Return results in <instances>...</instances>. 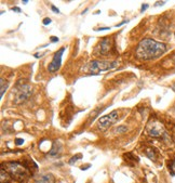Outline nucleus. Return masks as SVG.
Segmentation results:
<instances>
[{
    "instance_id": "1",
    "label": "nucleus",
    "mask_w": 175,
    "mask_h": 183,
    "mask_svg": "<svg viewBox=\"0 0 175 183\" xmlns=\"http://www.w3.org/2000/svg\"><path fill=\"white\" fill-rule=\"evenodd\" d=\"M168 51V46L163 42L153 40L151 38H145L139 41L136 47L135 55L143 61H151L160 58Z\"/></svg>"
},
{
    "instance_id": "2",
    "label": "nucleus",
    "mask_w": 175,
    "mask_h": 183,
    "mask_svg": "<svg viewBox=\"0 0 175 183\" xmlns=\"http://www.w3.org/2000/svg\"><path fill=\"white\" fill-rule=\"evenodd\" d=\"M13 93H14L13 102L15 104H20L29 99V96L32 95V87L28 84H24V82L21 84V81H18L15 84V88L13 89Z\"/></svg>"
},
{
    "instance_id": "3",
    "label": "nucleus",
    "mask_w": 175,
    "mask_h": 183,
    "mask_svg": "<svg viewBox=\"0 0 175 183\" xmlns=\"http://www.w3.org/2000/svg\"><path fill=\"white\" fill-rule=\"evenodd\" d=\"M118 65L117 61H99V60H94L90 62L88 68H89V73L92 75H99L101 72H106L115 68Z\"/></svg>"
},
{
    "instance_id": "4",
    "label": "nucleus",
    "mask_w": 175,
    "mask_h": 183,
    "mask_svg": "<svg viewBox=\"0 0 175 183\" xmlns=\"http://www.w3.org/2000/svg\"><path fill=\"white\" fill-rule=\"evenodd\" d=\"M118 112L117 111H113L111 113L107 114L105 116H102L97 121V128L101 131H105L107 129L111 127L113 124H116L118 120Z\"/></svg>"
},
{
    "instance_id": "5",
    "label": "nucleus",
    "mask_w": 175,
    "mask_h": 183,
    "mask_svg": "<svg viewBox=\"0 0 175 183\" xmlns=\"http://www.w3.org/2000/svg\"><path fill=\"white\" fill-rule=\"evenodd\" d=\"M6 167L8 168V171L18 179H24L27 176V168L24 167L23 164L18 163V161L8 163V164H6Z\"/></svg>"
},
{
    "instance_id": "6",
    "label": "nucleus",
    "mask_w": 175,
    "mask_h": 183,
    "mask_svg": "<svg viewBox=\"0 0 175 183\" xmlns=\"http://www.w3.org/2000/svg\"><path fill=\"white\" fill-rule=\"evenodd\" d=\"M148 134L150 137H153V138H159V137H162L165 133V130H164V126L161 124L160 121L158 120H153L150 121L149 124L147 125V128H146Z\"/></svg>"
},
{
    "instance_id": "7",
    "label": "nucleus",
    "mask_w": 175,
    "mask_h": 183,
    "mask_svg": "<svg viewBox=\"0 0 175 183\" xmlns=\"http://www.w3.org/2000/svg\"><path fill=\"white\" fill-rule=\"evenodd\" d=\"M64 51H65V47H62L58 51H56L54 53V56H53L52 62L48 66V70H49L50 73H56V72L61 68V65H62V56H63Z\"/></svg>"
},
{
    "instance_id": "8",
    "label": "nucleus",
    "mask_w": 175,
    "mask_h": 183,
    "mask_svg": "<svg viewBox=\"0 0 175 183\" xmlns=\"http://www.w3.org/2000/svg\"><path fill=\"white\" fill-rule=\"evenodd\" d=\"M115 44H113V39L110 37H104L101 42H99V53L102 55L109 54L110 52L113 50Z\"/></svg>"
},
{
    "instance_id": "9",
    "label": "nucleus",
    "mask_w": 175,
    "mask_h": 183,
    "mask_svg": "<svg viewBox=\"0 0 175 183\" xmlns=\"http://www.w3.org/2000/svg\"><path fill=\"white\" fill-rule=\"evenodd\" d=\"M37 181L40 183H55L54 177L52 176L51 173H46V175H41Z\"/></svg>"
},
{
    "instance_id": "10",
    "label": "nucleus",
    "mask_w": 175,
    "mask_h": 183,
    "mask_svg": "<svg viewBox=\"0 0 175 183\" xmlns=\"http://www.w3.org/2000/svg\"><path fill=\"white\" fill-rule=\"evenodd\" d=\"M60 152H61V144H58L57 142H54L52 150L50 151V155H51V156H55V155H57Z\"/></svg>"
},
{
    "instance_id": "11",
    "label": "nucleus",
    "mask_w": 175,
    "mask_h": 183,
    "mask_svg": "<svg viewBox=\"0 0 175 183\" xmlns=\"http://www.w3.org/2000/svg\"><path fill=\"white\" fill-rule=\"evenodd\" d=\"M123 158L125 159V161H128V163H130V161H134V163H137L139 161V158L136 157V156H134L132 153H127L124 154Z\"/></svg>"
},
{
    "instance_id": "12",
    "label": "nucleus",
    "mask_w": 175,
    "mask_h": 183,
    "mask_svg": "<svg viewBox=\"0 0 175 183\" xmlns=\"http://www.w3.org/2000/svg\"><path fill=\"white\" fill-rule=\"evenodd\" d=\"M0 86H1V93H0V98H2L4 94V92H6V90L8 89V87H9V84H8V81H6L4 79V78H1V80H0Z\"/></svg>"
},
{
    "instance_id": "13",
    "label": "nucleus",
    "mask_w": 175,
    "mask_h": 183,
    "mask_svg": "<svg viewBox=\"0 0 175 183\" xmlns=\"http://www.w3.org/2000/svg\"><path fill=\"white\" fill-rule=\"evenodd\" d=\"M145 154L153 160H156V152L153 149H146L145 150Z\"/></svg>"
},
{
    "instance_id": "14",
    "label": "nucleus",
    "mask_w": 175,
    "mask_h": 183,
    "mask_svg": "<svg viewBox=\"0 0 175 183\" xmlns=\"http://www.w3.org/2000/svg\"><path fill=\"white\" fill-rule=\"evenodd\" d=\"M81 158H82V155H81V154H77L76 156H74V157L70 158L69 164H70V165H73L74 163H76L78 159H81Z\"/></svg>"
},
{
    "instance_id": "15",
    "label": "nucleus",
    "mask_w": 175,
    "mask_h": 183,
    "mask_svg": "<svg viewBox=\"0 0 175 183\" xmlns=\"http://www.w3.org/2000/svg\"><path fill=\"white\" fill-rule=\"evenodd\" d=\"M170 169H171L172 175H175V158L173 159V160H172L171 166H170Z\"/></svg>"
},
{
    "instance_id": "16",
    "label": "nucleus",
    "mask_w": 175,
    "mask_h": 183,
    "mask_svg": "<svg viewBox=\"0 0 175 183\" xmlns=\"http://www.w3.org/2000/svg\"><path fill=\"white\" fill-rule=\"evenodd\" d=\"M128 130V128L127 127H124V126H120V127H118V128L116 129L117 132H124Z\"/></svg>"
},
{
    "instance_id": "17",
    "label": "nucleus",
    "mask_w": 175,
    "mask_h": 183,
    "mask_svg": "<svg viewBox=\"0 0 175 183\" xmlns=\"http://www.w3.org/2000/svg\"><path fill=\"white\" fill-rule=\"evenodd\" d=\"M42 22H43V24H44V25H49V24L51 23V18H43V21H42Z\"/></svg>"
},
{
    "instance_id": "18",
    "label": "nucleus",
    "mask_w": 175,
    "mask_h": 183,
    "mask_svg": "<svg viewBox=\"0 0 175 183\" xmlns=\"http://www.w3.org/2000/svg\"><path fill=\"white\" fill-rule=\"evenodd\" d=\"M15 143H16L18 145H21V144H23V143H24V140H23V139H16V140H15Z\"/></svg>"
},
{
    "instance_id": "19",
    "label": "nucleus",
    "mask_w": 175,
    "mask_h": 183,
    "mask_svg": "<svg viewBox=\"0 0 175 183\" xmlns=\"http://www.w3.org/2000/svg\"><path fill=\"white\" fill-rule=\"evenodd\" d=\"M170 60L172 61V63H173V65L175 66V52L171 55V56H170Z\"/></svg>"
},
{
    "instance_id": "20",
    "label": "nucleus",
    "mask_w": 175,
    "mask_h": 183,
    "mask_svg": "<svg viewBox=\"0 0 175 183\" xmlns=\"http://www.w3.org/2000/svg\"><path fill=\"white\" fill-rule=\"evenodd\" d=\"M147 8H148V4H143V6H142V9H141V12H144L145 10H147Z\"/></svg>"
},
{
    "instance_id": "21",
    "label": "nucleus",
    "mask_w": 175,
    "mask_h": 183,
    "mask_svg": "<svg viewBox=\"0 0 175 183\" xmlns=\"http://www.w3.org/2000/svg\"><path fill=\"white\" fill-rule=\"evenodd\" d=\"M51 10L53 12H55V13H60V10H58L57 8H55L54 6H51Z\"/></svg>"
},
{
    "instance_id": "22",
    "label": "nucleus",
    "mask_w": 175,
    "mask_h": 183,
    "mask_svg": "<svg viewBox=\"0 0 175 183\" xmlns=\"http://www.w3.org/2000/svg\"><path fill=\"white\" fill-rule=\"evenodd\" d=\"M51 41L52 42H56V41H58V38L57 37H51Z\"/></svg>"
},
{
    "instance_id": "23",
    "label": "nucleus",
    "mask_w": 175,
    "mask_h": 183,
    "mask_svg": "<svg viewBox=\"0 0 175 183\" xmlns=\"http://www.w3.org/2000/svg\"><path fill=\"white\" fill-rule=\"evenodd\" d=\"M12 11H15L20 13V12H21V9H20V8H12Z\"/></svg>"
},
{
    "instance_id": "24",
    "label": "nucleus",
    "mask_w": 175,
    "mask_h": 183,
    "mask_svg": "<svg viewBox=\"0 0 175 183\" xmlns=\"http://www.w3.org/2000/svg\"><path fill=\"white\" fill-rule=\"evenodd\" d=\"M90 167H91V165L82 166V167H81V169H82V170H85V169H88V168H90Z\"/></svg>"
},
{
    "instance_id": "25",
    "label": "nucleus",
    "mask_w": 175,
    "mask_h": 183,
    "mask_svg": "<svg viewBox=\"0 0 175 183\" xmlns=\"http://www.w3.org/2000/svg\"><path fill=\"white\" fill-rule=\"evenodd\" d=\"M125 23H127V21H123V22L119 23V24L117 25V27H120V26H122V25H123V24H125Z\"/></svg>"
},
{
    "instance_id": "26",
    "label": "nucleus",
    "mask_w": 175,
    "mask_h": 183,
    "mask_svg": "<svg viewBox=\"0 0 175 183\" xmlns=\"http://www.w3.org/2000/svg\"><path fill=\"white\" fill-rule=\"evenodd\" d=\"M109 30V27H102V28H99L97 30Z\"/></svg>"
},
{
    "instance_id": "27",
    "label": "nucleus",
    "mask_w": 175,
    "mask_h": 183,
    "mask_svg": "<svg viewBox=\"0 0 175 183\" xmlns=\"http://www.w3.org/2000/svg\"><path fill=\"white\" fill-rule=\"evenodd\" d=\"M171 88H172V90H173V91L175 92V81H174V82H173V84H172V87H171Z\"/></svg>"
},
{
    "instance_id": "28",
    "label": "nucleus",
    "mask_w": 175,
    "mask_h": 183,
    "mask_svg": "<svg viewBox=\"0 0 175 183\" xmlns=\"http://www.w3.org/2000/svg\"><path fill=\"white\" fill-rule=\"evenodd\" d=\"M23 4H28V1H27V0H23Z\"/></svg>"
},
{
    "instance_id": "29",
    "label": "nucleus",
    "mask_w": 175,
    "mask_h": 183,
    "mask_svg": "<svg viewBox=\"0 0 175 183\" xmlns=\"http://www.w3.org/2000/svg\"><path fill=\"white\" fill-rule=\"evenodd\" d=\"M174 37H175V32H174Z\"/></svg>"
}]
</instances>
